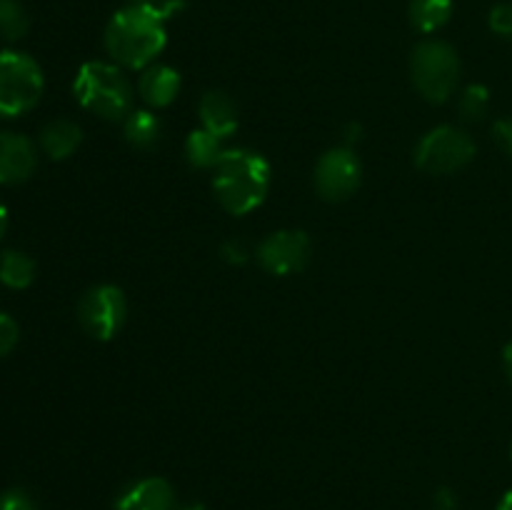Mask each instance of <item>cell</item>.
<instances>
[{
	"mask_svg": "<svg viewBox=\"0 0 512 510\" xmlns=\"http://www.w3.org/2000/svg\"><path fill=\"white\" fill-rule=\"evenodd\" d=\"M498 510H512V490H508V493L503 495V500H500Z\"/></svg>",
	"mask_w": 512,
	"mask_h": 510,
	"instance_id": "29",
	"label": "cell"
},
{
	"mask_svg": "<svg viewBox=\"0 0 512 510\" xmlns=\"http://www.w3.org/2000/svg\"><path fill=\"white\" fill-rule=\"evenodd\" d=\"M5 230H8V210H5V205L0 203V238L5 235Z\"/></svg>",
	"mask_w": 512,
	"mask_h": 510,
	"instance_id": "28",
	"label": "cell"
},
{
	"mask_svg": "<svg viewBox=\"0 0 512 510\" xmlns=\"http://www.w3.org/2000/svg\"><path fill=\"white\" fill-rule=\"evenodd\" d=\"M453 18V0H410V23L420 33H435Z\"/></svg>",
	"mask_w": 512,
	"mask_h": 510,
	"instance_id": "17",
	"label": "cell"
},
{
	"mask_svg": "<svg viewBox=\"0 0 512 510\" xmlns=\"http://www.w3.org/2000/svg\"><path fill=\"white\" fill-rule=\"evenodd\" d=\"M213 190L230 215H248L270 190V163L248 148H228L213 170Z\"/></svg>",
	"mask_w": 512,
	"mask_h": 510,
	"instance_id": "2",
	"label": "cell"
},
{
	"mask_svg": "<svg viewBox=\"0 0 512 510\" xmlns=\"http://www.w3.org/2000/svg\"><path fill=\"white\" fill-rule=\"evenodd\" d=\"M475 140L458 125H438L420 138L415 165L428 175H453L473 163Z\"/></svg>",
	"mask_w": 512,
	"mask_h": 510,
	"instance_id": "6",
	"label": "cell"
},
{
	"mask_svg": "<svg viewBox=\"0 0 512 510\" xmlns=\"http://www.w3.org/2000/svg\"><path fill=\"white\" fill-rule=\"evenodd\" d=\"M35 280V260L20 250H8L0 255V283L5 288L23 290Z\"/></svg>",
	"mask_w": 512,
	"mask_h": 510,
	"instance_id": "18",
	"label": "cell"
},
{
	"mask_svg": "<svg viewBox=\"0 0 512 510\" xmlns=\"http://www.w3.org/2000/svg\"><path fill=\"white\" fill-rule=\"evenodd\" d=\"M493 138L505 153L512 155V118H500L498 123L493 125Z\"/></svg>",
	"mask_w": 512,
	"mask_h": 510,
	"instance_id": "25",
	"label": "cell"
},
{
	"mask_svg": "<svg viewBox=\"0 0 512 510\" xmlns=\"http://www.w3.org/2000/svg\"><path fill=\"white\" fill-rule=\"evenodd\" d=\"M18 338H20L18 323H15L8 313H3V310H0V358H3V355H8L10 350L18 345Z\"/></svg>",
	"mask_w": 512,
	"mask_h": 510,
	"instance_id": "22",
	"label": "cell"
},
{
	"mask_svg": "<svg viewBox=\"0 0 512 510\" xmlns=\"http://www.w3.org/2000/svg\"><path fill=\"white\" fill-rule=\"evenodd\" d=\"M83 143V128L68 118L50 120L43 130H40V148L48 158L65 160L75 153Z\"/></svg>",
	"mask_w": 512,
	"mask_h": 510,
	"instance_id": "14",
	"label": "cell"
},
{
	"mask_svg": "<svg viewBox=\"0 0 512 510\" xmlns=\"http://www.w3.org/2000/svg\"><path fill=\"white\" fill-rule=\"evenodd\" d=\"M488 25L495 35L512 40V3H500L490 10Z\"/></svg>",
	"mask_w": 512,
	"mask_h": 510,
	"instance_id": "21",
	"label": "cell"
},
{
	"mask_svg": "<svg viewBox=\"0 0 512 510\" xmlns=\"http://www.w3.org/2000/svg\"><path fill=\"white\" fill-rule=\"evenodd\" d=\"M138 93L148 108H168L180 93V73L170 65H148L138 80Z\"/></svg>",
	"mask_w": 512,
	"mask_h": 510,
	"instance_id": "12",
	"label": "cell"
},
{
	"mask_svg": "<svg viewBox=\"0 0 512 510\" xmlns=\"http://www.w3.org/2000/svg\"><path fill=\"white\" fill-rule=\"evenodd\" d=\"M28 28L30 18L23 3L20 0H0V38L15 43V40L25 38Z\"/></svg>",
	"mask_w": 512,
	"mask_h": 510,
	"instance_id": "19",
	"label": "cell"
},
{
	"mask_svg": "<svg viewBox=\"0 0 512 510\" xmlns=\"http://www.w3.org/2000/svg\"><path fill=\"white\" fill-rule=\"evenodd\" d=\"M458 110L465 120H483L490 110V90L480 83L468 85L460 93Z\"/></svg>",
	"mask_w": 512,
	"mask_h": 510,
	"instance_id": "20",
	"label": "cell"
},
{
	"mask_svg": "<svg viewBox=\"0 0 512 510\" xmlns=\"http://www.w3.org/2000/svg\"><path fill=\"white\" fill-rule=\"evenodd\" d=\"M183 510H203V505H190V508H183Z\"/></svg>",
	"mask_w": 512,
	"mask_h": 510,
	"instance_id": "30",
	"label": "cell"
},
{
	"mask_svg": "<svg viewBox=\"0 0 512 510\" xmlns=\"http://www.w3.org/2000/svg\"><path fill=\"white\" fill-rule=\"evenodd\" d=\"M128 318V300L118 285H93L78 303L80 328L95 340H113Z\"/></svg>",
	"mask_w": 512,
	"mask_h": 510,
	"instance_id": "7",
	"label": "cell"
},
{
	"mask_svg": "<svg viewBox=\"0 0 512 510\" xmlns=\"http://www.w3.org/2000/svg\"><path fill=\"white\" fill-rule=\"evenodd\" d=\"M0 510H38L35 508L33 498L25 490H5L0 493Z\"/></svg>",
	"mask_w": 512,
	"mask_h": 510,
	"instance_id": "23",
	"label": "cell"
},
{
	"mask_svg": "<svg viewBox=\"0 0 512 510\" xmlns=\"http://www.w3.org/2000/svg\"><path fill=\"white\" fill-rule=\"evenodd\" d=\"M360 178H363V165L350 145L325 150L315 165V190L330 203L348 200L360 188Z\"/></svg>",
	"mask_w": 512,
	"mask_h": 510,
	"instance_id": "8",
	"label": "cell"
},
{
	"mask_svg": "<svg viewBox=\"0 0 512 510\" xmlns=\"http://www.w3.org/2000/svg\"><path fill=\"white\" fill-rule=\"evenodd\" d=\"M510 453H512V448H510Z\"/></svg>",
	"mask_w": 512,
	"mask_h": 510,
	"instance_id": "32",
	"label": "cell"
},
{
	"mask_svg": "<svg viewBox=\"0 0 512 510\" xmlns=\"http://www.w3.org/2000/svg\"><path fill=\"white\" fill-rule=\"evenodd\" d=\"M220 255H223V260H228V263L243 265L245 260L250 258L248 243H245V240H228V243H223V248H220Z\"/></svg>",
	"mask_w": 512,
	"mask_h": 510,
	"instance_id": "24",
	"label": "cell"
},
{
	"mask_svg": "<svg viewBox=\"0 0 512 510\" xmlns=\"http://www.w3.org/2000/svg\"><path fill=\"white\" fill-rule=\"evenodd\" d=\"M38 168V150L33 140L20 133L0 130V185L25 183Z\"/></svg>",
	"mask_w": 512,
	"mask_h": 510,
	"instance_id": "10",
	"label": "cell"
},
{
	"mask_svg": "<svg viewBox=\"0 0 512 510\" xmlns=\"http://www.w3.org/2000/svg\"><path fill=\"white\" fill-rule=\"evenodd\" d=\"M433 508L435 510H455L458 508V498L450 488H440L438 493L433 495Z\"/></svg>",
	"mask_w": 512,
	"mask_h": 510,
	"instance_id": "26",
	"label": "cell"
},
{
	"mask_svg": "<svg viewBox=\"0 0 512 510\" xmlns=\"http://www.w3.org/2000/svg\"><path fill=\"white\" fill-rule=\"evenodd\" d=\"M198 113L203 128L218 138L225 140L238 130V108H235V100L223 90H208L200 98Z\"/></svg>",
	"mask_w": 512,
	"mask_h": 510,
	"instance_id": "13",
	"label": "cell"
},
{
	"mask_svg": "<svg viewBox=\"0 0 512 510\" xmlns=\"http://www.w3.org/2000/svg\"><path fill=\"white\" fill-rule=\"evenodd\" d=\"M410 75L418 93L430 103H445L458 90L460 58L443 40H423L410 55Z\"/></svg>",
	"mask_w": 512,
	"mask_h": 510,
	"instance_id": "4",
	"label": "cell"
},
{
	"mask_svg": "<svg viewBox=\"0 0 512 510\" xmlns=\"http://www.w3.org/2000/svg\"><path fill=\"white\" fill-rule=\"evenodd\" d=\"M45 75L38 60L20 50H0V118H18L40 103Z\"/></svg>",
	"mask_w": 512,
	"mask_h": 510,
	"instance_id": "5",
	"label": "cell"
},
{
	"mask_svg": "<svg viewBox=\"0 0 512 510\" xmlns=\"http://www.w3.org/2000/svg\"><path fill=\"white\" fill-rule=\"evenodd\" d=\"M133 3H150V0H133Z\"/></svg>",
	"mask_w": 512,
	"mask_h": 510,
	"instance_id": "31",
	"label": "cell"
},
{
	"mask_svg": "<svg viewBox=\"0 0 512 510\" xmlns=\"http://www.w3.org/2000/svg\"><path fill=\"white\" fill-rule=\"evenodd\" d=\"M73 93L85 110L105 120H125L133 113L135 90L115 63L90 60L80 65Z\"/></svg>",
	"mask_w": 512,
	"mask_h": 510,
	"instance_id": "3",
	"label": "cell"
},
{
	"mask_svg": "<svg viewBox=\"0 0 512 510\" xmlns=\"http://www.w3.org/2000/svg\"><path fill=\"white\" fill-rule=\"evenodd\" d=\"M503 365H505V375H508V380L512 383V340L503 350Z\"/></svg>",
	"mask_w": 512,
	"mask_h": 510,
	"instance_id": "27",
	"label": "cell"
},
{
	"mask_svg": "<svg viewBox=\"0 0 512 510\" xmlns=\"http://www.w3.org/2000/svg\"><path fill=\"white\" fill-rule=\"evenodd\" d=\"M123 133L133 148L148 150L155 148L163 133V123H160L158 115L153 110H133L128 113V118L123 120Z\"/></svg>",
	"mask_w": 512,
	"mask_h": 510,
	"instance_id": "16",
	"label": "cell"
},
{
	"mask_svg": "<svg viewBox=\"0 0 512 510\" xmlns=\"http://www.w3.org/2000/svg\"><path fill=\"white\" fill-rule=\"evenodd\" d=\"M178 8L180 3L175 0L163 5L150 0V3H133L118 10L105 28V50L113 63L130 70H145L153 65V60L163 53L168 43L165 23Z\"/></svg>",
	"mask_w": 512,
	"mask_h": 510,
	"instance_id": "1",
	"label": "cell"
},
{
	"mask_svg": "<svg viewBox=\"0 0 512 510\" xmlns=\"http://www.w3.org/2000/svg\"><path fill=\"white\" fill-rule=\"evenodd\" d=\"M223 138L208 133L205 128L193 130L185 140V160L190 163V168L195 170H215V165L220 163V158L225 155Z\"/></svg>",
	"mask_w": 512,
	"mask_h": 510,
	"instance_id": "15",
	"label": "cell"
},
{
	"mask_svg": "<svg viewBox=\"0 0 512 510\" xmlns=\"http://www.w3.org/2000/svg\"><path fill=\"white\" fill-rule=\"evenodd\" d=\"M310 253H313V243H310L308 233L298 228H285L263 238L255 255L265 273L285 278V275L305 270V265L310 263Z\"/></svg>",
	"mask_w": 512,
	"mask_h": 510,
	"instance_id": "9",
	"label": "cell"
},
{
	"mask_svg": "<svg viewBox=\"0 0 512 510\" xmlns=\"http://www.w3.org/2000/svg\"><path fill=\"white\" fill-rule=\"evenodd\" d=\"M115 510H175V490L165 478H143L118 495Z\"/></svg>",
	"mask_w": 512,
	"mask_h": 510,
	"instance_id": "11",
	"label": "cell"
}]
</instances>
